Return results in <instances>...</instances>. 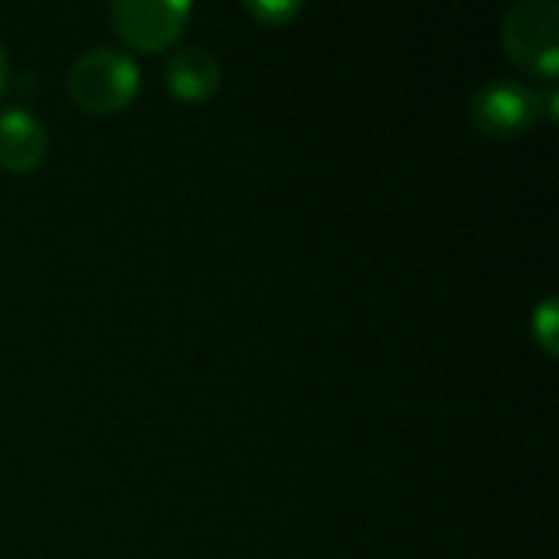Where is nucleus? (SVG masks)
<instances>
[{
	"label": "nucleus",
	"instance_id": "1",
	"mask_svg": "<svg viewBox=\"0 0 559 559\" xmlns=\"http://www.w3.org/2000/svg\"><path fill=\"white\" fill-rule=\"evenodd\" d=\"M69 95L88 115H115L128 108L141 88V72L128 52L98 46L69 69Z\"/></svg>",
	"mask_w": 559,
	"mask_h": 559
},
{
	"label": "nucleus",
	"instance_id": "2",
	"mask_svg": "<svg viewBox=\"0 0 559 559\" xmlns=\"http://www.w3.org/2000/svg\"><path fill=\"white\" fill-rule=\"evenodd\" d=\"M501 43L524 72L554 82L559 69V7L554 0H524L511 7Z\"/></svg>",
	"mask_w": 559,
	"mask_h": 559
},
{
	"label": "nucleus",
	"instance_id": "3",
	"mask_svg": "<svg viewBox=\"0 0 559 559\" xmlns=\"http://www.w3.org/2000/svg\"><path fill=\"white\" fill-rule=\"evenodd\" d=\"M544 108L550 111V118L557 115V95L550 92L547 98L521 82H508V79H498V82H488L481 85L472 102H468V118L475 124V131H481L485 138H518L524 131H531Z\"/></svg>",
	"mask_w": 559,
	"mask_h": 559
},
{
	"label": "nucleus",
	"instance_id": "4",
	"mask_svg": "<svg viewBox=\"0 0 559 559\" xmlns=\"http://www.w3.org/2000/svg\"><path fill=\"white\" fill-rule=\"evenodd\" d=\"M193 7L183 0H115L108 7L111 29L134 52H164L174 46L190 20Z\"/></svg>",
	"mask_w": 559,
	"mask_h": 559
},
{
	"label": "nucleus",
	"instance_id": "5",
	"mask_svg": "<svg viewBox=\"0 0 559 559\" xmlns=\"http://www.w3.org/2000/svg\"><path fill=\"white\" fill-rule=\"evenodd\" d=\"M49 138L46 124L23 111V108H7L0 111V167L10 174H29L46 160Z\"/></svg>",
	"mask_w": 559,
	"mask_h": 559
},
{
	"label": "nucleus",
	"instance_id": "6",
	"mask_svg": "<svg viewBox=\"0 0 559 559\" xmlns=\"http://www.w3.org/2000/svg\"><path fill=\"white\" fill-rule=\"evenodd\" d=\"M164 82H167L174 98L200 105V102L216 95V88L223 82V69H219L213 52H206L200 46H190V49H180V52H174L167 59Z\"/></svg>",
	"mask_w": 559,
	"mask_h": 559
},
{
	"label": "nucleus",
	"instance_id": "7",
	"mask_svg": "<svg viewBox=\"0 0 559 559\" xmlns=\"http://www.w3.org/2000/svg\"><path fill=\"white\" fill-rule=\"evenodd\" d=\"M557 324H559V305L557 298H547L534 308V318H531V328H534V341L550 354L557 357L559 344H557Z\"/></svg>",
	"mask_w": 559,
	"mask_h": 559
},
{
	"label": "nucleus",
	"instance_id": "8",
	"mask_svg": "<svg viewBox=\"0 0 559 559\" xmlns=\"http://www.w3.org/2000/svg\"><path fill=\"white\" fill-rule=\"evenodd\" d=\"M242 10L249 16H255L262 26H288L295 16H301V3H288V0H255V3H242Z\"/></svg>",
	"mask_w": 559,
	"mask_h": 559
},
{
	"label": "nucleus",
	"instance_id": "9",
	"mask_svg": "<svg viewBox=\"0 0 559 559\" xmlns=\"http://www.w3.org/2000/svg\"><path fill=\"white\" fill-rule=\"evenodd\" d=\"M7 79H10V62H7L3 43H0V95H3V88H7Z\"/></svg>",
	"mask_w": 559,
	"mask_h": 559
}]
</instances>
